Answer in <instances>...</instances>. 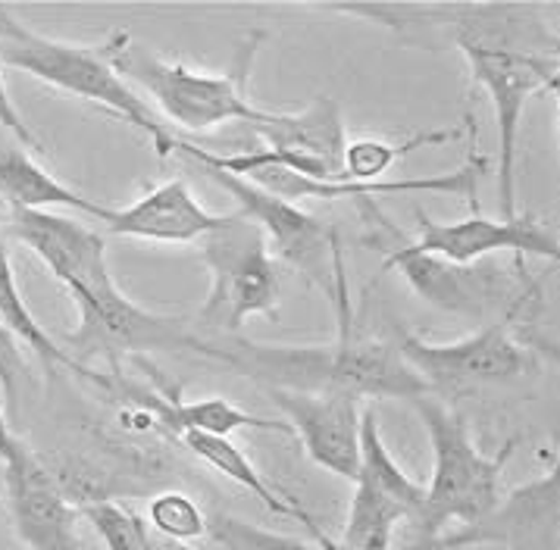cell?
Here are the masks:
<instances>
[{
	"label": "cell",
	"mask_w": 560,
	"mask_h": 550,
	"mask_svg": "<svg viewBox=\"0 0 560 550\" xmlns=\"http://www.w3.org/2000/svg\"><path fill=\"white\" fill-rule=\"evenodd\" d=\"M210 178L217 188H223L229 198L238 203L242 220H247L267 242L269 254L294 272H301L311 285H316L329 301L336 291V260L345 254L336 225L323 222L307 213L301 203L279 198L264 185L250 178L232 176L213 166H195Z\"/></svg>",
	"instance_id": "10"
},
{
	"label": "cell",
	"mask_w": 560,
	"mask_h": 550,
	"mask_svg": "<svg viewBox=\"0 0 560 550\" xmlns=\"http://www.w3.org/2000/svg\"><path fill=\"white\" fill-rule=\"evenodd\" d=\"M548 94H555V101H558V132H560V82H555V89L548 91Z\"/></svg>",
	"instance_id": "28"
},
{
	"label": "cell",
	"mask_w": 560,
	"mask_h": 550,
	"mask_svg": "<svg viewBox=\"0 0 560 550\" xmlns=\"http://www.w3.org/2000/svg\"><path fill=\"white\" fill-rule=\"evenodd\" d=\"M427 498L420 484L401 463L392 457L382 438L380 413L373 403L360 417V466L348 519L338 538V550H392L401 523H413Z\"/></svg>",
	"instance_id": "11"
},
{
	"label": "cell",
	"mask_w": 560,
	"mask_h": 550,
	"mask_svg": "<svg viewBox=\"0 0 560 550\" xmlns=\"http://www.w3.org/2000/svg\"><path fill=\"white\" fill-rule=\"evenodd\" d=\"M0 198L10 210H72L104 225L113 207L79 195L75 188L50 176L23 144H0Z\"/></svg>",
	"instance_id": "20"
},
{
	"label": "cell",
	"mask_w": 560,
	"mask_h": 550,
	"mask_svg": "<svg viewBox=\"0 0 560 550\" xmlns=\"http://www.w3.org/2000/svg\"><path fill=\"white\" fill-rule=\"evenodd\" d=\"M0 129L13 134L16 144H23L25 151H42V141L38 134L28 129V122L23 119L20 107L13 104L10 89H7V79H3V63H0Z\"/></svg>",
	"instance_id": "27"
},
{
	"label": "cell",
	"mask_w": 560,
	"mask_h": 550,
	"mask_svg": "<svg viewBox=\"0 0 560 550\" xmlns=\"http://www.w3.org/2000/svg\"><path fill=\"white\" fill-rule=\"evenodd\" d=\"M238 213H210L185 178H166L132 200L129 207H113L104 229L116 238L154 244H201L207 235L223 232Z\"/></svg>",
	"instance_id": "17"
},
{
	"label": "cell",
	"mask_w": 560,
	"mask_h": 550,
	"mask_svg": "<svg viewBox=\"0 0 560 550\" xmlns=\"http://www.w3.org/2000/svg\"><path fill=\"white\" fill-rule=\"evenodd\" d=\"M0 484L3 510L25 550H85L82 513L47 472L38 447L16 432L0 403Z\"/></svg>",
	"instance_id": "12"
},
{
	"label": "cell",
	"mask_w": 560,
	"mask_h": 550,
	"mask_svg": "<svg viewBox=\"0 0 560 550\" xmlns=\"http://www.w3.org/2000/svg\"><path fill=\"white\" fill-rule=\"evenodd\" d=\"M417 247L445 257L451 264H482L498 250H511L516 266H526V257H538L560 266V238L536 217H514V220H489L482 213H470L467 220L439 222L417 210Z\"/></svg>",
	"instance_id": "13"
},
{
	"label": "cell",
	"mask_w": 560,
	"mask_h": 550,
	"mask_svg": "<svg viewBox=\"0 0 560 550\" xmlns=\"http://www.w3.org/2000/svg\"><path fill=\"white\" fill-rule=\"evenodd\" d=\"M148 526L160 538L191 545L198 538H207V513L203 506L182 488H163L148 498Z\"/></svg>",
	"instance_id": "23"
},
{
	"label": "cell",
	"mask_w": 560,
	"mask_h": 550,
	"mask_svg": "<svg viewBox=\"0 0 560 550\" xmlns=\"http://www.w3.org/2000/svg\"><path fill=\"white\" fill-rule=\"evenodd\" d=\"M0 510H3V501H0Z\"/></svg>",
	"instance_id": "29"
},
{
	"label": "cell",
	"mask_w": 560,
	"mask_h": 550,
	"mask_svg": "<svg viewBox=\"0 0 560 550\" xmlns=\"http://www.w3.org/2000/svg\"><path fill=\"white\" fill-rule=\"evenodd\" d=\"M207 538L223 550H338L323 548L316 541L311 545V541H301L292 535H279L269 528L250 526V523L238 519V516H229L223 510L207 513Z\"/></svg>",
	"instance_id": "25"
},
{
	"label": "cell",
	"mask_w": 560,
	"mask_h": 550,
	"mask_svg": "<svg viewBox=\"0 0 560 550\" xmlns=\"http://www.w3.org/2000/svg\"><path fill=\"white\" fill-rule=\"evenodd\" d=\"M0 63L113 113L135 132L144 134L160 160L176 154L179 134L166 129L151 113L148 101L107 63L101 45H75L42 35L0 3Z\"/></svg>",
	"instance_id": "6"
},
{
	"label": "cell",
	"mask_w": 560,
	"mask_h": 550,
	"mask_svg": "<svg viewBox=\"0 0 560 550\" xmlns=\"http://www.w3.org/2000/svg\"><path fill=\"white\" fill-rule=\"evenodd\" d=\"M260 42L264 32H254L238 50L235 67L225 72H203L179 60H166L158 50L135 42L129 32H110L97 45L107 63L126 82L144 91L173 126H179L182 132L207 134L225 126H257L269 116V110L257 107L247 94L250 60Z\"/></svg>",
	"instance_id": "4"
},
{
	"label": "cell",
	"mask_w": 560,
	"mask_h": 550,
	"mask_svg": "<svg viewBox=\"0 0 560 550\" xmlns=\"http://www.w3.org/2000/svg\"><path fill=\"white\" fill-rule=\"evenodd\" d=\"M0 323L7 329L13 331L23 348L38 353V360L45 363V370L54 375V366H67L69 373L82 375V378H94L97 370H89V366H79L72 356L67 353V348H60L47 329L35 319L32 307L25 304V294L20 291V282H16V269H13V257H10V247L0 235Z\"/></svg>",
	"instance_id": "21"
},
{
	"label": "cell",
	"mask_w": 560,
	"mask_h": 550,
	"mask_svg": "<svg viewBox=\"0 0 560 550\" xmlns=\"http://www.w3.org/2000/svg\"><path fill=\"white\" fill-rule=\"evenodd\" d=\"M269 403L282 413V422L304 444L307 457L332 472L338 479L354 484L360 466V407L358 397L341 391H264Z\"/></svg>",
	"instance_id": "15"
},
{
	"label": "cell",
	"mask_w": 560,
	"mask_h": 550,
	"mask_svg": "<svg viewBox=\"0 0 560 550\" xmlns=\"http://www.w3.org/2000/svg\"><path fill=\"white\" fill-rule=\"evenodd\" d=\"M358 210L366 222V244L382 254V272L395 269L413 294L429 307L467 316V319H501L516 307L541 304L545 279L533 276L529 266H516L508 272L494 264H451L420 250L395 222L382 213L376 200H358Z\"/></svg>",
	"instance_id": "5"
},
{
	"label": "cell",
	"mask_w": 560,
	"mask_h": 550,
	"mask_svg": "<svg viewBox=\"0 0 560 550\" xmlns=\"http://www.w3.org/2000/svg\"><path fill=\"white\" fill-rule=\"evenodd\" d=\"M336 304L338 331L329 344H269L242 335H198L195 356L220 363L232 373L245 375L264 391H341L358 400H407L427 397L429 388L410 370L398 348V323L385 331L366 329L351 307L345 254L336 260Z\"/></svg>",
	"instance_id": "2"
},
{
	"label": "cell",
	"mask_w": 560,
	"mask_h": 550,
	"mask_svg": "<svg viewBox=\"0 0 560 550\" xmlns=\"http://www.w3.org/2000/svg\"><path fill=\"white\" fill-rule=\"evenodd\" d=\"M69 297L79 307V323L67 335V353L79 366L91 370V363L101 360L116 373L122 360L154 351L191 353L195 348V323L188 316L154 313L135 304L113 276L97 285L75 288Z\"/></svg>",
	"instance_id": "8"
},
{
	"label": "cell",
	"mask_w": 560,
	"mask_h": 550,
	"mask_svg": "<svg viewBox=\"0 0 560 550\" xmlns=\"http://www.w3.org/2000/svg\"><path fill=\"white\" fill-rule=\"evenodd\" d=\"M538 309L541 304L516 307L501 319L486 323L472 335L445 344H432L398 323V348L410 363V370L427 382L429 395L454 403L476 391L508 388L536 375L541 351H538V335L533 331V319Z\"/></svg>",
	"instance_id": "7"
},
{
	"label": "cell",
	"mask_w": 560,
	"mask_h": 550,
	"mask_svg": "<svg viewBox=\"0 0 560 550\" xmlns=\"http://www.w3.org/2000/svg\"><path fill=\"white\" fill-rule=\"evenodd\" d=\"M10 232L47 266V272L69 291L97 285L113 276L107 242L89 222L57 210H10Z\"/></svg>",
	"instance_id": "16"
},
{
	"label": "cell",
	"mask_w": 560,
	"mask_h": 550,
	"mask_svg": "<svg viewBox=\"0 0 560 550\" xmlns=\"http://www.w3.org/2000/svg\"><path fill=\"white\" fill-rule=\"evenodd\" d=\"M323 10L376 23L413 47H457L470 82L489 94L498 122V203L501 217H520L516 207V144L526 104L560 82V28L551 7L511 0H451V3H398L360 0L326 3Z\"/></svg>",
	"instance_id": "1"
},
{
	"label": "cell",
	"mask_w": 560,
	"mask_h": 550,
	"mask_svg": "<svg viewBox=\"0 0 560 550\" xmlns=\"http://www.w3.org/2000/svg\"><path fill=\"white\" fill-rule=\"evenodd\" d=\"M432 444V479L427 498L410 523V550H432L445 535L486 523L501 504L504 472L514 460L520 438H508L494 454H486L464 413L439 397H417L410 403Z\"/></svg>",
	"instance_id": "3"
},
{
	"label": "cell",
	"mask_w": 560,
	"mask_h": 550,
	"mask_svg": "<svg viewBox=\"0 0 560 550\" xmlns=\"http://www.w3.org/2000/svg\"><path fill=\"white\" fill-rule=\"evenodd\" d=\"M107 550H154V531L126 504H91L79 510Z\"/></svg>",
	"instance_id": "24"
},
{
	"label": "cell",
	"mask_w": 560,
	"mask_h": 550,
	"mask_svg": "<svg viewBox=\"0 0 560 550\" xmlns=\"http://www.w3.org/2000/svg\"><path fill=\"white\" fill-rule=\"evenodd\" d=\"M560 528V450L555 466L533 482L520 484L501 498L494 513L479 526L445 535L432 550H489L520 548L545 541Z\"/></svg>",
	"instance_id": "18"
},
{
	"label": "cell",
	"mask_w": 560,
	"mask_h": 550,
	"mask_svg": "<svg viewBox=\"0 0 560 550\" xmlns=\"http://www.w3.org/2000/svg\"><path fill=\"white\" fill-rule=\"evenodd\" d=\"M25 388H28V363L23 356V341L0 323V403L10 422L20 419Z\"/></svg>",
	"instance_id": "26"
},
{
	"label": "cell",
	"mask_w": 560,
	"mask_h": 550,
	"mask_svg": "<svg viewBox=\"0 0 560 550\" xmlns=\"http://www.w3.org/2000/svg\"><path fill=\"white\" fill-rule=\"evenodd\" d=\"M472 129V116L467 113L464 126H439V129H427V132L410 134L404 141H382V138H358L348 141L345 151V178L341 182H382L388 176V169L420 148H439V144H451L464 132Z\"/></svg>",
	"instance_id": "22"
},
{
	"label": "cell",
	"mask_w": 560,
	"mask_h": 550,
	"mask_svg": "<svg viewBox=\"0 0 560 550\" xmlns=\"http://www.w3.org/2000/svg\"><path fill=\"white\" fill-rule=\"evenodd\" d=\"M173 444H179L185 454H191L195 460H201L207 469H213V472H220V476L229 479V482H235L238 488L250 491L260 504L267 506L269 513L285 516V519H292V523H298V526H304V531L314 538L316 545H323V548H338L336 538H329V535L323 531V526L316 523L314 516H311L304 506L294 501L292 494H285V491L272 488V484L260 476V469L250 463V457H247L245 450H242V447H238L232 438H217V435L185 432V435H179Z\"/></svg>",
	"instance_id": "19"
},
{
	"label": "cell",
	"mask_w": 560,
	"mask_h": 550,
	"mask_svg": "<svg viewBox=\"0 0 560 550\" xmlns=\"http://www.w3.org/2000/svg\"><path fill=\"white\" fill-rule=\"evenodd\" d=\"M489 173V154H482L479 148H470L467 160L442 176H417V178H382V182H314V178L294 176L289 169L279 166H250L242 178H250L257 185H264L267 191L279 198L292 200H376L388 195H451V198H464L470 203L472 213H479V182Z\"/></svg>",
	"instance_id": "14"
},
{
	"label": "cell",
	"mask_w": 560,
	"mask_h": 550,
	"mask_svg": "<svg viewBox=\"0 0 560 550\" xmlns=\"http://www.w3.org/2000/svg\"><path fill=\"white\" fill-rule=\"evenodd\" d=\"M198 254L210 272V291L195 319L198 335H238L254 316H279V260L269 254L264 235L242 220V213L229 229L207 235L198 244Z\"/></svg>",
	"instance_id": "9"
}]
</instances>
